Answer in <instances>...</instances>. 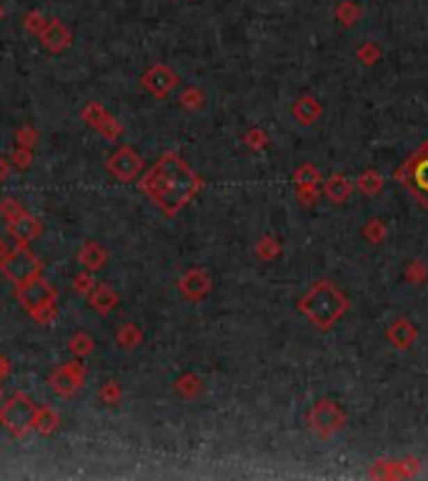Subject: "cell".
Returning a JSON list of instances; mask_svg holds the SVG:
<instances>
[{"label":"cell","instance_id":"obj_9","mask_svg":"<svg viewBox=\"0 0 428 481\" xmlns=\"http://www.w3.org/2000/svg\"><path fill=\"white\" fill-rule=\"evenodd\" d=\"M8 231L15 238V244L25 246V244H31V241H35V238L43 233V223H40V219H35L31 211L20 208L15 216L8 219Z\"/></svg>","mask_w":428,"mask_h":481},{"label":"cell","instance_id":"obj_2","mask_svg":"<svg viewBox=\"0 0 428 481\" xmlns=\"http://www.w3.org/2000/svg\"><path fill=\"white\" fill-rule=\"evenodd\" d=\"M15 299H18L20 303H23L25 311L31 313L35 321H40V324H50V321L56 319L58 294H56V288L50 286L48 281H43L40 276L28 283L15 286Z\"/></svg>","mask_w":428,"mask_h":481},{"label":"cell","instance_id":"obj_21","mask_svg":"<svg viewBox=\"0 0 428 481\" xmlns=\"http://www.w3.org/2000/svg\"><path fill=\"white\" fill-rule=\"evenodd\" d=\"M100 399L108 401V404H118V401H120V386L116 381H108L106 386L100 388Z\"/></svg>","mask_w":428,"mask_h":481},{"label":"cell","instance_id":"obj_23","mask_svg":"<svg viewBox=\"0 0 428 481\" xmlns=\"http://www.w3.org/2000/svg\"><path fill=\"white\" fill-rule=\"evenodd\" d=\"M178 391L180 394H186V396H193L196 391H200V384L196 376H183L178 381Z\"/></svg>","mask_w":428,"mask_h":481},{"label":"cell","instance_id":"obj_19","mask_svg":"<svg viewBox=\"0 0 428 481\" xmlns=\"http://www.w3.org/2000/svg\"><path fill=\"white\" fill-rule=\"evenodd\" d=\"M43 25H45V15L40 10H31L25 15V31L33 33V36H38V33L43 31Z\"/></svg>","mask_w":428,"mask_h":481},{"label":"cell","instance_id":"obj_11","mask_svg":"<svg viewBox=\"0 0 428 481\" xmlns=\"http://www.w3.org/2000/svg\"><path fill=\"white\" fill-rule=\"evenodd\" d=\"M83 118L93 125L95 131H100L106 138H111V141H116L123 133V125L113 118L106 108H100V103H88L86 111H83Z\"/></svg>","mask_w":428,"mask_h":481},{"label":"cell","instance_id":"obj_4","mask_svg":"<svg viewBox=\"0 0 428 481\" xmlns=\"http://www.w3.org/2000/svg\"><path fill=\"white\" fill-rule=\"evenodd\" d=\"M38 407L28 394H13L0 407V424L6 426L13 436H25L35 426Z\"/></svg>","mask_w":428,"mask_h":481},{"label":"cell","instance_id":"obj_1","mask_svg":"<svg viewBox=\"0 0 428 481\" xmlns=\"http://www.w3.org/2000/svg\"><path fill=\"white\" fill-rule=\"evenodd\" d=\"M200 186L203 181L196 175V171L178 153H171V150L150 166V171L141 181L143 194L168 216L183 211L193 200V196L200 191Z\"/></svg>","mask_w":428,"mask_h":481},{"label":"cell","instance_id":"obj_31","mask_svg":"<svg viewBox=\"0 0 428 481\" xmlns=\"http://www.w3.org/2000/svg\"><path fill=\"white\" fill-rule=\"evenodd\" d=\"M3 15H6V10H3V6H0V18H3Z\"/></svg>","mask_w":428,"mask_h":481},{"label":"cell","instance_id":"obj_7","mask_svg":"<svg viewBox=\"0 0 428 481\" xmlns=\"http://www.w3.org/2000/svg\"><path fill=\"white\" fill-rule=\"evenodd\" d=\"M141 83L153 98H168V93L178 86V75L173 73V68H168V65L158 63V65H150V68L143 73Z\"/></svg>","mask_w":428,"mask_h":481},{"label":"cell","instance_id":"obj_10","mask_svg":"<svg viewBox=\"0 0 428 481\" xmlns=\"http://www.w3.org/2000/svg\"><path fill=\"white\" fill-rule=\"evenodd\" d=\"M38 40H40L43 48L50 50V53H63V50L70 45V40H73V33H70V28L63 23V20L50 18V20H45L43 31L38 33Z\"/></svg>","mask_w":428,"mask_h":481},{"label":"cell","instance_id":"obj_6","mask_svg":"<svg viewBox=\"0 0 428 481\" xmlns=\"http://www.w3.org/2000/svg\"><path fill=\"white\" fill-rule=\"evenodd\" d=\"M48 384L53 388V394L73 396L86 384V366L81 361H68L63 363V366H56L53 374L48 376Z\"/></svg>","mask_w":428,"mask_h":481},{"label":"cell","instance_id":"obj_27","mask_svg":"<svg viewBox=\"0 0 428 481\" xmlns=\"http://www.w3.org/2000/svg\"><path fill=\"white\" fill-rule=\"evenodd\" d=\"M416 181L421 183L423 188H428V163H421L416 168Z\"/></svg>","mask_w":428,"mask_h":481},{"label":"cell","instance_id":"obj_17","mask_svg":"<svg viewBox=\"0 0 428 481\" xmlns=\"http://www.w3.org/2000/svg\"><path fill=\"white\" fill-rule=\"evenodd\" d=\"M116 341H118V346H123V349H136L143 341V333H141V329H136L133 324H125L123 329L116 333Z\"/></svg>","mask_w":428,"mask_h":481},{"label":"cell","instance_id":"obj_26","mask_svg":"<svg viewBox=\"0 0 428 481\" xmlns=\"http://www.w3.org/2000/svg\"><path fill=\"white\" fill-rule=\"evenodd\" d=\"M18 143L23 145V148H33V143H35V131H33V128L18 131Z\"/></svg>","mask_w":428,"mask_h":481},{"label":"cell","instance_id":"obj_5","mask_svg":"<svg viewBox=\"0 0 428 481\" xmlns=\"http://www.w3.org/2000/svg\"><path fill=\"white\" fill-rule=\"evenodd\" d=\"M0 269H3L8 281L20 286V283H28V281H33V278H38L40 271H43V263H40V258H38L31 249H25L23 244H18L15 249H10L6 253V258L0 263Z\"/></svg>","mask_w":428,"mask_h":481},{"label":"cell","instance_id":"obj_29","mask_svg":"<svg viewBox=\"0 0 428 481\" xmlns=\"http://www.w3.org/2000/svg\"><path fill=\"white\" fill-rule=\"evenodd\" d=\"M10 251V246L6 244V238L0 236V263H3V258H6V253Z\"/></svg>","mask_w":428,"mask_h":481},{"label":"cell","instance_id":"obj_18","mask_svg":"<svg viewBox=\"0 0 428 481\" xmlns=\"http://www.w3.org/2000/svg\"><path fill=\"white\" fill-rule=\"evenodd\" d=\"M95 349V344H93V336H88V333H75L73 338H70V351H73L75 356H88L90 351Z\"/></svg>","mask_w":428,"mask_h":481},{"label":"cell","instance_id":"obj_15","mask_svg":"<svg viewBox=\"0 0 428 481\" xmlns=\"http://www.w3.org/2000/svg\"><path fill=\"white\" fill-rule=\"evenodd\" d=\"M78 261H81L88 271H98V269H103V266H106L108 251L103 249L100 244H95V241H88V244L78 251Z\"/></svg>","mask_w":428,"mask_h":481},{"label":"cell","instance_id":"obj_22","mask_svg":"<svg viewBox=\"0 0 428 481\" xmlns=\"http://www.w3.org/2000/svg\"><path fill=\"white\" fill-rule=\"evenodd\" d=\"M95 283H98V281H95L90 274H81L78 278H75V291H78V294H83V296H88L95 288Z\"/></svg>","mask_w":428,"mask_h":481},{"label":"cell","instance_id":"obj_28","mask_svg":"<svg viewBox=\"0 0 428 481\" xmlns=\"http://www.w3.org/2000/svg\"><path fill=\"white\" fill-rule=\"evenodd\" d=\"M8 173H10V163H8V158H6V156H0V183L6 181Z\"/></svg>","mask_w":428,"mask_h":481},{"label":"cell","instance_id":"obj_14","mask_svg":"<svg viewBox=\"0 0 428 481\" xmlns=\"http://www.w3.org/2000/svg\"><path fill=\"white\" fill-rule=\"evenodd\" d=\"M88 303L98 313H111L113 308L118 306V294L111 286H106V283H95V288L88 294Z\"/></svg>","mask_w":428,"mask_h":481},{"label":"cell","instance_id":"obj_30","mask_svg":"<svg viewBox=\"0 0 428 481\" xmlns=\"http://www.w3.org/2000/svg\"><path fill=\"white\" fill-rule=\"evenodd\" d=\"M8 371H10V366H8V361H6V358L0 356V379H3V376H6Z\"/></svg>","mask_w":428,"mask_h":481},{"label":"cell","instance_id":"obj_8","mask_svg":"<svg viewBox=\"0 0 428 481\" xmlns=\"http://www.w3.org/2000/svg\"><path fill=\"white\" fill-rule=\"evenodd\" d=\"M141 168H143V158L138 156L133 148H128V145L118 148L111 158H108V171H111L118 181H133V178L141 173Z\"/></svg>","mask_w":428,"mask_h":481},{"label":"cell","instance_id":"obj_25","mask_svg":"<svg viewBox=\"0 0 428 481\" xmlns=\"http://www.w3.org/2000/svg\"><path fill=\"white\" fill-rule=\"evenodd\" d=\"M31 153H28V148H23V145H20V148H15V153H13V163H15V166H18V168H28V166H31Z\"/></svg>","mask_w":428,"mask_h":481},{"label":"cell","instance_id":"obj_20","mask_svg":"<svg viewBox=\"0 0 428 481\" xmlns=\"http://www.w3.org/2000/svg\"><path fill=\"white\" fill-rule=\"evenodd\" d=\"M351 191V186H348L343 178H335V181H331L328 183V196L331 198H335V200H343L346 198V194Z\"/></svg>","mask_w":428,"mask_h":481},{"label":"cell","instance_id":"obj_13","mask_svg":"<svg viewBox=\"0 0 428 481\" xmlns=\"http://www.w3.org/2000/svg\"><path fill=\"white\" fill-rule=\"evenodd\" d=\"M313 426H316L321 434H333L335 429H341L343 426V413L338 411V409L333 407V404H328V401H321L316 409H313Z\"/></svg>","mask_w":428,"mask_h":481},{"label":"cell","instance_id":"obj_24","mask_svg":"<svg viewBox=\"0 0 428 481\" xmlns=\"http://www.w3.org/2000/svg\"><path fill=\"white\" fill-rule=\"evenodd\" d=\"M180 103L186 108H198V106H203V95H200L196 88H188L186 93H183V98H180Z\"/></svg>","mask_w":428,"mask_h":481},{"label":"cell","instance_id":"obj_32","mask_svg":"<svg viewBox=\"0 0 428 481\" xmlns=\"http://www.w3.org/2000/svg\"><path fill=\"white\" fill-rule=\"evenodd\" d=\"M0 401H3V388H0Z\"/></svg>","mask_w":428,"mask_h":481},{"label":"cell","instance_id":"obj_12","mask_svg":"<svg viewBox=\"0 0 428 481\" xmlns=\"http://www.w3.org/2000/svg\"><path fill=\"white\" fill-rule=\"evenodd\" d=\"M178 288L191 301H198V299H203L208 291H211V276L205 274V271H200V269H191L178 281Z\"/></svg>","mask_w":428,"mask_h":481},{"label":"cell","instance_id":"obj_3","mask_svg":"<svg viewBox=\"0 0 428 481\" xmlns=\"http://www.w3.org/2000/svg\"><path fill=\"white\" fill-rule=\"evenodd\" d=\"M301 308H303V311L308 313L310 319L316 321L318 326H331L343 313L346 301H343V296L338 294L333 286H328V283H318V286L310 288V294L303 299Z\"/></svg>","mask_w":428,"mask_h":481},{"label":"cell","instance_id":"obj_16","mask_svg":"<svg viewBox=\"0 0 428 481\" xmlns=\"http://www.w3.org/2000/svg\"><path fill=\"white\" fill-rule=\"evenodd\" d=\"M58 426H61V416H58L56 411L50 407H43V409H38V413H35V432H40L43 436H50V434L56 432Z\"/></svg>","mask_w":428,"mask_h":481}]
</instances>
